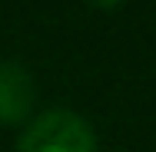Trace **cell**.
<instances>
[{
	"instance_id": "obj_1",
	"label": "cell",
	"mask_w": 156,
	"mask_h": 152,
	"mask_svg": "<svg viewBox=\"0 0 156 152\" xmlns=\"http://www.w3.org/2000/svg\"><path fill=\"white\" fill-rule=\"evenodd\" d=\"M20 152H100L93 126L73 109H47L23 129Z\"/></svg>"
},
{
	"instance_id": "obj_2",
	"label": "cell",
	"mask_w": 156,
	"mask_h": 152,
	"mask_svg": "<svg viewBox=\"0 0 156 152\" xmlns=\"http://www.w3.org/2000/svg\"><path fill=\"white\" fill-rule=\"evenodd\" d=\"M37 103L33 76L13 60H0V122H23Z\"/></svg>"
},
{
	"instance_id": "obj_3",
	"label": "cell",
	"mask_w": 156,
	"mask_h": 152,
	"mask_svg": "<svg viewBox=\"0 0 156 152\" xmlns=\"http://www.w3.org/2000/svg\"><path fill=\"white\" fill-rule=\"evenodd\" d=\"M87 3H93V7H103V10H113V7H120L123 0H87Z\"/></svg>"
}]
</instances>
